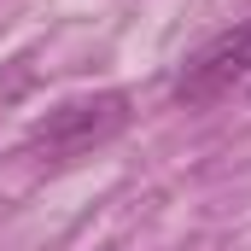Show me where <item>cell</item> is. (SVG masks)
<instances>
[{"label": "cell", "instance_id": "1", "mask_svg": "<svg viewBox=\"0 0 251 251\" xmlns=\"http://www.w3.org/2000/svg\"><path fill=\"white\" fill-rule=\"evenodd\" d=\"M128 128V94L123 88H105V94H88V100H64L47 117H35L24 146L53 158V164H70V158H88L94 146L117 140Z\"/></svg>", "mask_w": 251, "mask_h": 251}, {"label": "cell", "instance_id": "2", "mask_svg": "<svg viewBox=\"0 0 251 251\" xmlns=\"http://www.w3.org/2000/svg\"><path fill=\"white\" fill-rule=\"evenodd\" d=\"M240 82H251V18L234 24V29H222L210 47H199V53L181 64V76H176V105L204 111V105L228 100Z\"/></svg>", "mask_w": 251, "mask_h": 251}]
</instances>
